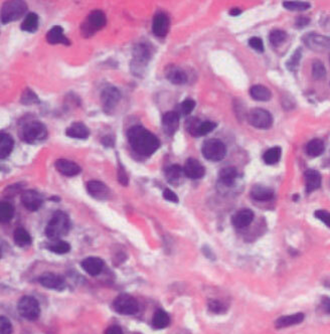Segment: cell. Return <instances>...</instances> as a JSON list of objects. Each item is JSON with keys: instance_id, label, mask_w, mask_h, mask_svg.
<instances>
[{"instance_id": "6da1fadb", "label": "cell", "mask_w": 330, "mask_h": 334, "mask_svg": "<svg viewBox=\"0 0 330 334\" xmlns=\"http://www.w3.org/2000/svg\"><path fill=\"white\" fill-rule=\"evenodd\" d=\"M127 138L133 150L143 156L152 155L160 146L159 139L140 125L131 127L127 131Z\"/></svg>"}, {"instance_id": "7a4b0ae2", "label": "cell", "mask_w": 330, "mask_h": 334, "mask_svg": "<svg viewBox=\"0 0 330 334\" xmlns=\"http://www.w3.org/2000/svg\"><path fill=\"white\" fill-rule=\"evenodd\" d=\"M70 231V219L64 211L57 210L53 214L46 227V236L48 239H58Z\"/></svg>"}, {"instance_id": "3957f363", "label": "cell", "mask_w": 330, "mask_h": 334, "mask_svg": "<svg viewBox=\"0 0 330 334\" xmlns=\"http://www.w3.org/2000/svg\"><path fill=\"white\" fill-rule=\"evenodd\" d=\"M107 23V17L102 10L91 11L81 25V34L83 38H91L96 32L102 29Z\"/></svg>"}, {"instance_id": "277c9868", "label": "cell", "mask_w": 330, "mask_h": 334, "mask_svg": "<svg viewBox=\"0 0 330 334\" xmlns=\"http://www.w3.org/2000/svg\"><path fill=\"white\" fill-rule=\"evenodd\" d=\"M47 127L40 121H32L22 126L20 130L21 138L27 143H35L46 139Z\"/></svg>"}, {"instance_id": "5b68a950", "label": "cell", "mask_w": 330, "mask_h": 334, "mask_svg": "<svg viewBox=\"0 0 330 334\" xmlns=\"http://www.w3.org/2000/svg\"><path fill=\"white\" fill-rule=\"evenodd\" d=\"M27 10V5L23 1H6L1 8V21L3 24L18 20Z\"/></svg>"}, {"instance_id": "8992f818", "label": "cell", "mask_w": 330, "mask_h": 334, "mask_svg": "<svg viewBox=\"0 0 330 334\" xmlns=\"http://www.w3.org/2000/svg\"><path fill=\"white\" fill-rule=\"evenodd\" d=\"M202 155L209 161H221L227 154L226 145L219 139H208L202 144Z\"/></svg>"}, {"instance_id": "52a82bcc", "label": "cell", "mask_w": 330, "mask_h": 334, "mask_svg": "<svg viewBox=\"0 0 330 334\" xmlns=\"http://www.w3.org/2000/svg\"><path fill=\"white\" fill-rule=\"evenodd\" d=\"M19 314L27 320H36L41 313L39 301L32 296H23L17 304Z\"/></svg>"}, {"instance_id": "ba28073f", "label": "cell", "mask_w": 330, "mask_h": 334, "mask_svg": "<svg viewBox=\"0 0 330 334\" xmlns=\"http://www.w3.org/2000/svg\"><path fill=\"white\" fill-rule=\"evenodd\" d=\"M113 308L122 315H133L137 313L139 305L137 300L129 294H120L113 302Z\"/></svg>"}, {"instance_id": "9c48e42d", "label": "cell", "mask_w": 330, "mask_h": 334, "mask_svg": "<svg viewBox=\"0 0 330 334\" xmlns=\"http://www.w3.org/2000/svg\"><path fill=\"white\" fill-rule=\"evenodd\" d=\"M250 125L258 129H269L273 124V117L270 112L262 108H254L248 114Z\"/></svg>"}, {"instance_id": "30bf717a", "label": "cell", "mask_w": 330, "mask_h": 334, "mask_svg": "<svg viewBox=\"0 0 330 334\" xmlns=\"http://www.w3.org/2000/svg\"><path fill=\"white\" fill-rule=\"evenodd\" d=\"M120 99L121 94L117 88L110 86L104 89L101 94V102L104 112L107 114H112Z\"/></svg>"}, {"instance_id": "8fae6325", "label": "cell", "mask_w": 330, "mask_h": 334, "mask_svg": "<svg viewBox=\"0 0 330 334\" xmlns=\"http://www.w3.org/2000/svg\"><path fill=\"white\" fill-rule=\"evenodd\" d=\"M170 20L166 13L158 12L155 14L152 23V32L158 38H165L168 34Z\"/></svg>"}, {"instance_id": "7c38bea8", "label": "cell", "mask_w": 330, "mask_h": 334, "mask_svg": "<svg viewBox=\"0 0 330 334\" xmlns=\"http://www.w3.org/2000/svg\"><path fill=\"white\" fill-rule=\"evenodd\" d=\"M43 196L39 191L29 190L24 191L21 195V202L24 207L31 211L38 210L43 204Z\"/></svg>"}, {"instance_id": "4fadbf2b", "label": "cell", "mask_w": 330, "mask_h": 334, "mask_svg": "<svg viewBox=\"0 0 330 334\" xmlns=\"http://www.w3.org/2000/svg\"><path fill=\"white\" fill-rule=\"evenodd\" d=\"M184 172L190 179H199L205 174V169L198 160L189 158L185 164Z\"/></svg>"}, {"instance_id": "5bb4252c", "label": "cell", "mask_w": 330, "mask_h": 334, "mask_svg": "<svg viewBox=\"0 0 330 334\" xmlns=\"http://www.w3.org/2000/svg\"><path fill=\"white\" fill-rule=\"evenodd\" d=\"M254 218H255V215L251 209L244 208V209L236 211V214L233 216L232 224L236 229H239V230L245 229L252 224Z\"/></svg>"}, {"instance_id": "9a60e30c", "label": "cell", "mask_w": 330, "mask_h": 334, "mask_svg": "<svg viewBox=\"0 0 330 334\" xmlns=\"http://www.w3.org/2000/svg\"><path fill=\"white\" fill-rule=\"evenodd\" d=\"M56 170L65 176H75L81 172V167L68 159H57L54 163Z\"/></svg>"}, {"instance_id": "2e32d148", "label": "cell", "mask_w": 330, "mask_h": 334, "mask_svg": "<svg viewBox=\"0 0 330 334\" xmlns=\"http://www.w3.org/2000/svg\"><path fill=\"white\" fill-rule=\"evenodd\" d=\"M40 283L44 287L47 289H52V290H57L61 291L65 288V279L56 274L53 273H45L43 274L40 279Z\"/></svg>"}, {"instance_id": "e0dca14e", "label": "cell", "mask_w": 330, "mask_h": 334, "mask_svg": "<svg viewBox=\"0 0 330 334\" xmlns=\"http://www.w3.org/2000/svg\"><path fill=\"white\" fill-rule=\"evenodd\" d=\"M165 77L173 85H184L188 81V76L185 71L174 65L166 67Z\"/></svg>"}, {"instance_id": "ac0fdd59", "label": "cell", "mask_w": 330, "mask_h": 334, "mask_svg": "<svg viewBox=\"0 0 330 334\" xmlns=\"http://www.w3.org/2000/svg\"><path fill=\"white\" fill-rule=\"evenodd\" d=\"M162 126L165 133L173 135L179 126V114L176 112H167L162 117Z\"/></svg>"}, {"instance_id": "d6986e66", "label": "cell", "mask_w": 330, "mask_h": 334, "mask_svg": "<svg viewBox=\"0 0 330 334\" xmlns=\"http://www.w3.org/2000/svg\"><path fill=\"white\" fill-rule=\"evenodd\" d=\"M87 191L96 199H107L109 197L110 191L106 185L99 180H90L87 184Z\"/></svg>"}, {"instance_id": "ffe728a7", "label": "cell", "mask_w": 330, "mask_h": 334, "mask_svg": "<svg viewBox=\"0 0 330 334\" xmlns=\"http://www.w3.org/2000/svg\"><path fill=\"white\" fill-rule=\"evenodd\" d=\"M47 42L50 45H56V44H62L65 46L71 45V42L67 39V37L64 34L63 27L58 26V25L52 26L47 32Z\"/></svg>"}, {"instance_id": "44dd1931", "label": "cell", "mask_w": 330, "mask_h": 334, "mask_svg": "<svg viewBox=\"0 0 330 334\" xmlns=\"http://www.w3.org/2000/svg\"><path fill=\"white\" fill-rule=\"evenodd\" d=\"M66 135L75 139H87L90 135V130L82 122H75L66 130Z\"/></svg>"}, {"instance_id": "7402d4cb", "label": "cell", "mask_w": 330, "mask_h": 334, "mask_svg": "<svg viewBox=\"0 0 330 334\" xmlns=\"http://www.w3.org/2000/svg\"><path fill=\"white\" fill-rule=\"evenodd\" d=\"M82 268L85 272H87L91 276H98L103 268H104V262L100 258L96 257H89L82 262Z\"/></svg>"}, {"instance_id": "603a6c76", "label": "cell", "mask_w": 330, "mask_h": 334, "mask_svg": "<svg viewBox=\"0 0 330 334\" xmlns=\"http://www.w3.org/2000/svg\"><path fill=\"white\" fill-rule=\"evenodd\" d=\"M150 57V50L147 46L145 45H139L135 48L134 53H133V62L134 67L137 70H140L143 67H145L149 60Z\"/></svg>"}, {"instance_id": "cb8c5ba5", "label": "cell", "mask_w": 330, "mask_h": 334, "mask_svg": "<svg viewBox=\"0 0 330 334\" xmlns=\"http://www.w3.org/2000/svg\"><path fill=\"white\" fill-rule=\"evenodd\" d=\"M305 43L309 48L314 50H323L330 48V39L323 36L309 35L305 38Z\"/></svg>"}, {"instance_id": "d4e9b609", "label": "cell", "mask_w": 330, "mask_h": 334, "mask_svg": "<svg viewBox=\"0 0 330 334\" xmlns=\"http://www.w3.org/2000/svg\"><path fill=\"white\" fill-rule=\"evenodd\" d=\"M305 185H306V191H312L318 190L321 187V175L317 170L308 169L305 172Z\"/></svg>"}, {"instance_id": "484cf974", "label": "cell", "mask_w": 330, "mask_h": 334, "mask_svg": "<svg viewBox=\"0 0 330 334\" xmlns=\"http://www.w3.org/2000/svg\"><path fill=\"white\" fill-rule=\"evenodd\" d=\"M304 320V314L303 313H296L292 315H287V316H282L278 318L276 321V327L277 328H286L289 326H293L296 324L301 323Z\"/></svg>"}, {"instance_id": "4316f807", "label": "cell", "mask_w": 330, "mask_h": 334, "mask_svg": "<svg viewBox=\"0 0 330 334\" xmlns=\"http://www.w3.org/2000/svg\"><path fill=\"white\" fill-rule=\"evenodd\" d=\"M251 195L254 199L259 201H266L269 199H272L274 197V191L270 188L264 187V186H255L252 191Z\"/></svg>"}, {"instance_id": "83f0119b", "label": "cell", "mask_w": 330, "mask_h": 334, "mask_svg": "<svg viewBox=\"0 0 330 334\" xmlns=\"http://www.w3.org/2000/svg\"><path fill=\"white\" fill-rule=\"evenodd\" d=\"M14 141L12 137L4 132L0 133V157L1 159L6 158L12 152Z\"/></svg>"}, {"instance_id": "f1b7e54d", "label": "cell", "mask_w": 330, "mask_h": 334, "mask_svg": "<svg viewBox=\"0 0 330 334\" xmlns=\"http://www.w3.org/2000/svg\"><path fill=\"white\" fill-rule=\"evenodd\" d=\"M170 324V317L162 309H158L152 318V325L155 329H163Z\"/></svg>"}, {"instance_id": "f546056e", "label": "cell", "mask_w": 330, "mask_h": 334, "mask_svg": "<svg viewBox=\"0 0 330 334\" xmlns=\"http://www.w3.org/2000/svg\"><path fill=\"white\" fill-rule=\"evenodd\" d=\"M250 95L256 101L267 102L271 99L272 93L268 88L262 85H255L250 89Z\"/></svg>"}, {"instance_id": "4dcf8cb0", "label": "cell", "mask_w": 330, "mask_h": 334, "mask_svg": "<svg viewBox=\"0 0 330 334\" xmlns=\"http://www.w3.org/2000/svg\"><path fill=\"white\" fill-rule=\"evenodd\" d=\"M220 180L226 187H232L236 180L237 172L235 167H225L220 171Z\"/></svg>"}, {"instance_id": "1f68e13d", "label": "cell", "mask_w": 330, "mask_h": 334, "mask_svg": "<svg viewBox=\"0 0 330 334\" xmlns=\"http://www.w3.org/2000/svg\"><path fill=\"white\" fill-rule=\"evenodd\" d=\"M38 27H39V16L34 12H29L25 16V18L23 19L20 25V28L23 32H27V33H36L38 31Z\"/></svg>"}, {"instance_id": "d6a6232c", "label": "cell", "mask_w": 330, "mask_h": 334, "mask_svg": "<svg viewBox=\"0 0 330 334\" xmlns=\"http://www.w3.org/2000/svg\"><path fill=\"white\" fill-rule=\"evenodd\" d=\"M183 173H185L184 168H182V166L178 164H173L166 169L165 177L169 184L175 185L181 180Z\"/></svg>"}, {"instance_id": "836d02e7", "label": "cell", "mask_w": 330, "mask_h": 334, "mask_svg": "<svg viewBox=\"0 0 330 334\" xmlns=\"http://www.w3.org/2000/svg\"><path fill=\"white\" fill-rule=\"evenodd\" d=\"M281 155H282V149L280 147H272L264 153L263 160L266 164L273 165L279 162Z\"/></svg>"}, {"instance_id": "e575fe53", "label": "cell", "mask_w": 330, "mask_h": 334, "mask_svg": "<svg viewBox=\"0 0 330 334\" xmlns=\"http://www.w3.org/2000/svg\"><path fill=\"white\" fill-rule=\"evenodd\" d=\"M325 146L321 139H313L306 146V152L311 157L320 156L324 152Z\"/></svg>"}, {"instance_id": "d590c367", "label": "cell", "mask_w": 330, "mask_h": 334, "mask_svg": "<svg viewBox=\"0 0 330 334\" xmlns=\"http://www.w3.org/2000/svg\"><path fill=\"white\" fill-rule=\"evenodd\" d=\"M13 238H14L15 244L19 247H26V246H29L31 242H32L31 235L23 228H17L14 231Z\"/></svg>"}, {"instance_id": "8d00e7d4", "label": "cell", "mask_w": 330, "mask_h": 334, "mask_svg": "<svg viewBox=\"0 0 330 334\" xmlns=\"http://www.w3.org/2000/svg\"><path fill=\"white\" fill-rule=\"evenodd\" d=\"M14 215V207L10 202L4 201L0 205V221L2 224H6L11 221Z\"/></svg>"}, {"instance_id": "74e56055", "label": "cell", "mask_w": 330, "mask_h": 334, "mask_svg": "<svg viewBox=\"0 0 330 334\" xmlns=\"http://www.w3.org/2000/svg\"><path fill=\"white\" fill-rule=\"evenodd\" d=\"M286 39H287V34L281 29H274L270 33L269 36V41L271 45L274 47H279L280 45H282L286 41Z\"/></svg>"}, {"instance_id": "f35d334b", "label": "cell", "mask_w": 330, "mask_h": 334, "mask_svg": "<svg viewBox=\"0 0 330 334\" xmlns=\"http://www.w3.org/2000/svg\"><path fill=\"white\" fill-rule=\"evenodd\" d=\"M283 6L291 11H305L310 7V3L304 1H284Z\"/></svg>"}, {"instance_id": "ab89813d", "label": "cell", "mask_w": 330, "mask_h": 334, "mask_svg": "<svg viewBox=\"0 0 330 334\" xmlns=\"http://www.w3.org/2000/svg\"><path fill=\"white\" fill-rule=\"evenodd\" d=\"M312 76L315 80L324 79L326 76L325 67L319 59H315L312 63Z\"/></svg>"}, {"instance_id": "60d3db41", "label": "cell", "mask_w": 330, "mask_h": 334, "mask_svg": "<svg viewBox=\"0 0 330 334\" xmlns=\"http://www.w3.org/2000/svg\"><path fill=\"white\" fill-rule=\"evenodd\" d=\"M49 250H50L51 252L55 253V254H61V255H63V254H67V253L70 252V250H71V246H70L69 242H67V241H65V240H58V241H56L55 244L51 245V246L49 247Z\"/></svg>"}, {"instance_id": "b9f144b4", "label": "cell", "mask_w": 330, "mask_h": 334, "mask_svg": "<svg viewBox=\"0 0 330 334\" xmlns=\"http://www.w3.org/2000/svg\"><path fill=\"white\" fill-rule=\"evenodd\" d=\"M20 102L23 105H33L39 103V98L31 89H26L20 98Z\"/></svg>"}, {"instance_id": "7bdbcfd3", "label": "cell", "mask_w": 330, "mask_h": 334, "mask_svg": "<svg viewBox=\"0 0 330 334\" xmlns=\"http://www.w3.org/2000/svg\"><path fill=\"white\" fill-rule=\"evenodd\" d=\"M200 123L201 122L194 117L189 118V120L186 122V128L191 136L197 137V131H198V127H199Z\"/></svg>"}, {"instance_id": "ee69618b", "label": "cell", "mask_w": 330, "mask_h": 334, "mask_svg": "<svg viewBox=\"0 0 330 334\" xmlns=\"http://www.w3.org/2000/svg\"><path fill=\"white\" fill-rule=\"evenodd\" d=\"M217 127V124L211 121H205V122H201L199 127H198V131H197V137L200 136H204L206 134H208L209 132H212L213 130H215V128Z\"/></svg>"}, {"instance_id": "f6af8a7d", "label": "cell", "mask_w": 330, "mask_h": 334, "mask_svg": "<svg viewBox=\"0 0 330 334\" xmlns=\"http://www.w3.org/2000/svg\"><path fill=\"white\" fill-rule=\"evenodd\" d=\"M195 107V102L192 99H186L179 106V113L184 116H189Z\"/></svg>"}, {"instance_id": "bcb514c9", "label": "cell", "mask_w": 330, "mask_h": 334, "mask_svg": "<svg viewBox=\"0 0 330 334\" xmlns=\"http://www.w3.org/2000/svg\"><path fill=\"white\" fill-rule=\"evenodd\" d=\"M300 58H301V49H297L294 54L291 56V58H289L288 63H287V68L289 71H294L296 70V68L299 66L300 63Z\"/></svg>"}, {"instance_id": "7dc6e473", "label": "cell", "mask_w": 330, "mask_h": 334, "mask_svg": "<svg viewBox=\"0 0 330 334\" xmlns=\"http://www.w3.org/2000/svg\"><path fill=\"white\" fill-rule=\"evenodd\" d=\"M208 309L212 312L217 313V314H221V313H224L226 311L225 305L219 300H211L208 302Z\"/></svg>"}, {"instance_id": "c3c4849f", "label": "cell", "mask_w": 330, "mask_h": 334, "mask_svg": "<svg viewBox=\"0 0 330 334\" xmlns=\"http://www.w3.org/2000/svg\"><path fill=\"white\" fill-rule=\"evenodd\" d=\"M12 333V325L8 318L1 316L0 317V334Z\"/></svg>"}, {"instance_id": "681fc988", "label": "cell", "mask_w": 330, "mask_h": 334, "mask_svg": "<svg viewBox=\"0 0 330 334\" xmlns=\"http://www.w3.org/2000/svg\"><path fill=\"white\" fill-rule=\"evenodd\" d=\"M249 46L253 49H255L256 51H258V52H263L264 51V44H263V41L260 38L254 37V38L250 39Z\"/></svg>"}, {"instance_id": "f907efd6", "label": "cell", "mask_w": 330, "mask_h": 334, "mask_svg": "<svg viewBox=\"0 0 330 334\" xmlns=\"http://www.w3.org/2000/svg\"><path fill=\"white\" fill-rule=\"evenodd\" d=\"M314 216L330 228V212L326 210H317L315 211Z\"/></svg>"}, {"instance_id": "816d5d0a", "label": "cell", "mask_w": 330, "mask_h": 334, "mask_svg": "<svg viewBox=\"0 0 330 334\" xmlns=\"http://www.w3.org/2000/svg\"><path fill=\"white\" fill-rule=\"evenodd\" d=\"M163 198L168 201H171V202H175V203L178 202V197H177L176 193L169 189H165L163 191Z\"/></svg>"}, {"instance_id": "f5cc1de1", "label": "cell", "mask_w": 330, "mask_h": 334, "mask_svg": "<svg viewBox=\"0 0 330 334\" xmlns=\"http://www.w3.org/2000/svg\"><path fill=\"white\" fill-rule=\"evenodd\" d=\"M117 175H118V180L122 186H128L129 179H128V176H127V174H126V172H125V170L122 166L119 167Z\"/></svg>"}, {"instance_id": "db71d44e", "label": "cell", "mask_w": 330, "mask_h": 334, "mask_svg": "<svg viewBox=\"0 0 330 334\" xmlns=\"http://www.w3.org/2000/svg\"><path fill=\"white\" fill-rule=\"evenodd\" d=\"M105 334H124L123 333V330L120 326H117V325H112L110 327L107 328L106 332Z\"/></svg>"}, {"instance_id": "11a10c76", "label": "cell", "mask_w": 330, "mask_h": 334, "mask_svg": "<svg viewBox=\"0 0 330 334\" xmlns=\"http://www.w3.org/2000/svg\"><path fill=\"white\" fill-rule=\"evenodd\" d=\"M102 144L106 147H113L114 146V138L112 136H105L102 138Z\"/></svg>"}, {"instance_id": "9f6ffc18", "label": "cell", "mask_w": 330, "mask_h": 334, "mask_svg": "<svg viewBox=\"0 0 330 334\" xmlns=\"http://www.w3.org/2000/svg\"><path fill=\"white\" fill-rule=\"evenodd\" d=\"M309 21H310L309 18H306V17L301 16V17H299V18L296 19V26H298V27H304L305 25H307L309 23Z\"/></svg>"}, {"instance_id": "6f0895ef", "label": "cell", "mask_w": 330, "mask_h": 334, "mask_svg": "<svg viewBox=\"0 0 330 334\" xmlns=\"http://www.w3.org/2000/svg\"><path fill=\"white\" fill-rule=\"evenodd\" d=\"M321 305H322L324 311H325L326 313L330 314V298H328V297H323V298H322Z\"/></svg>"}, {"instance_id": "680465c9", "label": "cell", "mask_w": 330, "mask_h": 334, "mask_svg": "<svg viewBox=\"0 0 330 334\" xmlns=\"http://www.w3.org/2000/svg\"><path fill=\"white\" fill-rule=\"evenodd\" d=\"M241 13H242V10L238 9V8H234V9H232V10L230 11V14H231V15H234V16L239 15Z\"/></svg>"}, {"instance_id": "91938a15", "label": "cell", "mask_w": 330, "mask_h": 334, "mask_svg": "<svg viewBox=\"0 0 330 334\" xmlns=\"http://www.w3.org/2000/svg\"><path fill=\"white\" fill-rule=\"evenodd\" d=\"M329 59H330V57H329Z\"/></svg>"}]
</instances>
